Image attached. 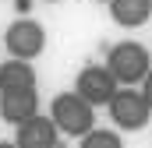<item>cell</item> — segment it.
<instances>
[{
  "label": "cell",
  "instance_id": "cell-13",
  "mask_svg": "<svg viewBox=\"0 0 152 148\" xmlns=\"http://www.w3.org/2000/svg\"><path fill=\"white\" fill-rule=\"evenodd\" d=\"M50 4H60V0H50Z\"/></svg>",
  "mask_w": 152,
  "mask_h": 148
},
{
  "label": "cell",
  "instance_id": "cell-3",
  "mask_svg": "<svg viewBox=\"0 0 152 148\" xmlns=\"http://www.w3.org/2000/svg\"><path fill=\"white\" fill-rule=\"evenodd\" d=\"M106 106H110V116H113V123L120 131H142L152 116V110L142 99V92H134L131 85H117V92L110 95Z\"/></svg>",
  "mask_w": 152,
  "mask_h": 148
},
{
  "label": "cell",
  "instance_id": "cell-10",
  "mask_svg": "<svg viewBox=\"0 0 152 148\" xmlns=\"http://www.w3.org/2000/svg\"><path fill=\"white\" fill-rule=\"evenodd\" d=\"M124 145V138L113 134V131H88V134H81V148H120Z\"/></svg>",
  "mask_w": 152,
  "mask_h": 148
},
{
  "label": "cell",
  "instance_id": "cell-2",
  "mask_svg": "<svg viewBox=\"0 0 152 148\" xmlns=\"http://www.w3.org/2000/svg\"><path fill=\"white\" fill-rule=\"evenodd\" d=\"M152 67V57L149 49L142 46V42H134V39H124V42H117L113 49L106 53V71L117 78V85H138Z\"/></svg>",
  "mask_w": 152,
  "mask_h": 148
},
{
  "label": "cell",
  "instance_id": "cell-8",
  "mask_svg": "<svg viewBox=\"0 0 152 148\" xmlns=\"http://www.w3.org/2000/svg\"><path fill=\"white\" fill-rule=\"evenodd\" d=\"M110 18L124 28H142L152 18V0H110Z\"/></svg>",
  "mask_w": 152,
  "mask_h": 148
},
{
  "label": "cell",
  "instance_id": "cell-9",
  "mask_svg": "<svg viewBox=\"0 0 152 148\" xmlns=\"http://www.w3.org/2000/svg\"><path fill=\"white\" fill-rule=\"evenodd\" d=\"M36 85V67L32 60H21V57H11L0 64V88H32Z\"/></svg>",
  "mask_w": 152,
  "mask_h": 148
},
{
  "label": "cell",
  "instance_id": "cell-5",
  "mask_svg": "<svg viewBox=\"0 0 152 148\" xmlns=\"http://www.w3.org/2000/svg\"><path fill=\"white\" fill-rule=\"evenodd\" d=\"M75 92L92 106H106L117 92V78L106 67H81V74L75 78Z\"/></svg>",
  "mask_w": 152,
  "mask_h": 148
},
{
  "label": "cell",
  "instance_id": "cell-6",
  "mask_svg": "<svg viewBox=\"0 0 152 148\" xmlns=\"http://www.w3.org/2000/svg\"><path fill=\"white\" fill-rule=\"evenodd\" d=\"M14 145L18 148H57L60 145V134H57V123L42 113H32L28 120H21L14 127Z\"/></svg>",
  "mask_w": 152,
  "mask_h": 148
},
{
  "label": "cell",
  "instance_id": "cell-4",
  "mask_svg": "<svg viewBox=\"0 0 152 148\" xmlns=\"http://www.w3.org/2000/svg\"><path fill=\"white\" fill-rule=\"evenodd\" d=\"M4 46L11 57H21V60H36L39 53L46 49V28L32 21V18H18L7 25L4 32Z\"/></svg>",
  "mask_w": 152,
  "mask_h": 148
},
{
  "label": "cell",
  "instance_id": "cell-7",
  "mask_svg": "<svg viewBox=\"0 0 152 148\" xmlns=\"http://www.w3.org/2000/svg\"><path fill=\"white\" fill-rule=\"evenodd\" d=\"M32 113H39V92L32 88H0V120L18 127L21 120H28Z\"/></svg>",
  "mask_w": 152,
  "mask_h": 148
},
{
  "label": "cell",
  "instance_id": "cell-12",
  "mask_svg": "<svg viewBox=\"0 0 152 148\" xmlns=\"http://www.w3.org/2000/svg\"><path fill=\"white\" fill-rule=\"evenodd\" d=\"M96 4H110V0H96Z\"/></svg>",
  "mask_w": 152,
  "mask_h": 148
},
{
  "label": "cell",
  "instance_id": "cell-11",
  "mask_svg": "<svg viewBox=\"0 0 152 148\" xmlns=\"http://www.w3.org/2000/svg\"><path fill=\"white\" fill-rule=\"evenodd\" d=\"M142 99H145V106L152 110V67H149V74L142 78Z\"/></svg>",
  "mask_w": 152,
  "mask_h": 148
},
{
  "label": "cell",
  "instance_id": "cell-1",
  "mask_svg": "<svg viewBox=\"0 0 152 148\" xmlns=\"http://www.w3.org/2000/svg\"><path fill=\"white\" fill-rule=\"evenodd\" d=\"M50 120L57 123L60 134L81 138V134H88V131L96 127V110H92V102H85L78 92H60V95H53Z\"/></svg>",
  "mask_w": 152,
  "mask_h": 148
}]
</instances>
